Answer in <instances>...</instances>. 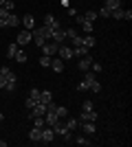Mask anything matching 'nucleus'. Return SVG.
Listing matches in <instances>:
<instances>
[{
  "instance_id": "nucleus-15",
  "label": "nucleus",
  "mask_w": 132,
  "mask_h": 147,
  "mask_svg": "<svg viewBox=\"0 0 132 147\" xmlns=\"http://www.w3.org/2000/svg\"><path fill=\"white\" fill-rule=\"evenodd\" d=\"M77 119H79V123H82V121H97V112H95V110H88V112H84V110H82Z\"/></svg>"
},
{
  "instance_id": "nucleus-29",
  "label": "nucleus",
  "mask_w": 132,
  "mask_h": 147,
  "mask_svg": "<svg viewBox=\"0 0 132 147\" xmlns=\"http://www.w3.org/2000/svg\"><path fill=\"white\" fill-rule=\"evenodd\" d=\"M88 90H93V92H99V90H101V84H99L97 79H93L90 84H88Z\"/></svg>"
},
{
  "instance_id": "nucleus-24",
  "label": "nucleus",
  "mask_w": 132,
  "mask_h": 147,
  "mask_svg": "<svg viewBox=\"0 0 132 147\" xmlns=\"http://www.w3.org/2000/svg\"><path fill=\"white\" fill-rule=\"evenodd\" d=\"M55 114L60 119H66L68 117V108H66V105H55Z\"/></svg>"
},
{
  "instance_id": "nucleus-45",
  "label": "nucleus",
  "mask_w": 132,
  "mask_h": 147,
  "mask_svg": "<svg viewBox=\"0 0 132 147\" xmlns=\"http://www.w3.org/2000/svg\"><path fill=\"white\" fill-rule=\"evenodd\" d=\"M2 5H5V0H0V7H2Z\"/></svg>"
},
{
  "instance_id": "nucleus-40",
  "label": "nucleus",
  "mask_w": 132,
  "mask_h": 147,
  "mask_svg": "<svg viewBox=\"0 0 132 147\" xmlns=\"http://www.w3.org/2000/svg\"><path fill=\"white\" fill-rule=\"evenodd\" d=\"M77 90H82V92H86V90H88V86H86V81H84V79L77 84Z\"/></svg>"
},
{
  "instance_id": "nucleus-25",
  "label": "nucleus",
  "mask_w": 132,
  "mask_h": 147,
  "mask_svg": "<svg viewBox=\"0 0 132 147\" xmlns=\"http://www.w3.org/2000/svg\"><path fill=\"white\" fill-rule=\"evenodd\" d=\"M108 11H114V9H119L121 7V0H106V5H104Z\"/></svg>"
},
{
  "instance_id": "nucleus-8",
  "label": "nucleus",
  "mask_w": 132,
  "mask_h": 147,
  "mask_svg": "<svg viewBox=\"0 0 132 147\" xmlns=\"http://www.w3.org/2000/svg\"><path fill=\"white\" fill-rule=\"evenodd\" d=\"M53 138H55V132H53V127H51V125H44V127H42V143L46 145V143H51Z\"/></svg>"
},
{
  "instance_id": "nucleus-22",
  "label": "nucleus",
  "mask_w": 132,
  "mask_h": 147,
  "mask_svg": "<svg viewBox=\"0 0 132 147\" xmlns=\"http://www.w3.org/2000/svg\"><path fill=\"white\" fill-rule=\"evenodd\" d=\"M35 31H38V33H40V35L44 37V40H46V42H49V40H51V33H53V31H51L49 26H44V24H42V26H38V29H35Z\"/></svg>"
},
{
  "instance_id": "nucleus-14",
  "label": "nucleus",
  "mask_w": 132,
  "mask_h": 147,
  "mask_svg": "<svg viewBox=\"0 0 132 147\" xmlns=\"http://www.w3.org/2000/svg\"><path fill=\"white\" fill-rule=\"evenodd\" d=\"M18 88V75L16 73H11V77L7 79V84H5V90H9V92H13Z\"/></svg>"
},
{
  "instance_id": "nucleus-1",
  "label": "nucleus",
  "mask_w": 132,
  "mask_h": 147,
  "mask_svg": "<svg viewBox=\"0 0 132 147\" xmlns=\"http://www.w3.org/2000/svg\"><path fill=\"white\" fill-rule=\"evenodd\" d=\"M0 26L2 29L5 26H11V29L20 26V16H16L13 11H7L5 7H0Z\"/></svg>"
},
{
  "instance_id": "nucleus-4",
  "label": "nucleus",
  "mask_w": 132,
  "mask_h": 147,
  "mask_svg": "<svg viewBox=\"0 0 132 147\" xmlns=\"http://www.w3.org/2000/svg\"><path fill=\"white\" fill-rule=\"evenodd\" d=\"M29 42H31V31L22 29L18 33V37H16V44H18V46H24V44H29Z\"/></svg>"
},
{
  "instance_id": "nucleus-31",
  "label": "nucleus",
  "mask_w": 132,
  "mask_h": 147,
  "mask_svg": "<svg viewBox=\"0 0 132 147\" xmlns=\"http://www.w3.org/2000/svg\"><path fill=\"white\" fill-rule=\"evenodd\" d=\"M84 20H88V22H95V20H97V11H86V13H84Z\"/></svg>"
},
{
  "instance_id": "nucleus-21",
  "label": "nucleus",
  "mask_w": 132,
  "mask_h": 147,
  "mask_svg": "<svg viewBox=\"0 0 132 147\" xmlns=\"http://www.w3.org/2000/svg\"><path fill=\"white\" fill-rule=\"evenodd\" d=\"M90 51L86 49V46H73V57H84V55H88Z\"/></svg>"
},
{
  "instance_id": "nucleus-44",
  "label": "nucleus",
  "mask_w": 132,
  "mask_h": 147,
  "mask_svg": "<svg viewBox=\"0 0 132 147\" xmlns=\"http://www.w3.org/2000/svg\"><path fill=\"white\" fill-rule=\"evenodd\" d=\"M2 121H5V114H2V112H0V123H2Z\"/></svg>"
},
{
  "instance_id": "nucleus-5",
  "label": "nucleus",
  "mask_w": 132,
  "mask_h": 147,
  "mask_svg": "<svg viewBox=\"0 0 132 147\" xmlns=\"http://www.w3.org/2000/svg\"><path fill=\"white\" fill-rule=\"evenodd\" d=\"M57 57H62L64 61H66V59H70V57H73V46L60 44V49H57Z\"/></svg>"
},
{
  "instance_id": "nucleus-27",
  "label": "nucleus",
  "mask_w": 132,
  "mask_h": 147,
  "mask_svg": "<svg viewBox=\"0 0 132 147\" xmlns=\"http://www.w3.org/2000/svg\"><path fill=\"white\" fill-rule=\"evenodd\" d=\"M31 121H33V127H40V129H42L44 125H46V121H44V117H33Z\"/></svg>"
},
{
  "instance_id": "nucleus-41",
  "label": "nucleus",
  "mask_w": 132,
  "mask_h": 147,
  "mask_svg": "<svg viewBox=\"0 0 132 147\" xmlns=\"http://www.w3.org/2000/svg\"><path fill=\"white\" fill-rule=\"evenodd\" d=\"M123 20H132V9H123Z\"/></svg>"
},
{
  "instance_id": "nucleus-19",
  "label": "nucleus",
  "mask_w": 132,
  "mask_h": 147,
  "mask_svg": "<svg viewBox=\"0 0 132 147\" xmlns=\"http://www.w3.org/2000/svg\"><path fill=\"white\" fill-rule=\"evenodd\" d=\"M53 101V92L51 90H40V103H51Z\"/></svg>"
},
{
  "instance_id": "nucleus-33",
  "label": "nucleus",
  "mask_w": 132,
  "mask_h": 147,
  "mask_svg": "<svg viewBox=\"0 0 132 147\" xmlns=\"http://www.w3.org/2000/svg\"><path fill=\"white\" fill-rule=\"evenodd\" d=\"M29 97H31L33 101H40V88H31V92H29Z\"/></svg>"
},
{
  "instance_id": "nucleus-30",
  "label": "nucleus",
  "mask_w": 132,
  "mask_h": 147,
  "mask_svg": "<svg viewBox=\"0 0 132 147\" xmlns=\"http://www.w3.org/2000/svg\"><path fill=\"white\" fill-rule=\"evenodd\" d=\"M79 26H82V31H84V33H93V22H88V20H84V22H82Z\"/></svg>"
},
{
  "instance_id": "nucleus-12",
  "label": "nucleus",
  "mask_w": 132,
  "mask_h": 147,
  "mask_svg": "<svg viewBox=\"0 0 132 147\" xmlns=\"http://www.w3.org/2000/svg\"><path fill=\"white\" fill-rule=\"evenodd\" d=\"M51 68H53V70H55V73H62L64 70V59L62 57H51Z\"/></svg>"
},
{
  "instance_id": "nucleus-13",
  "label": "nucleus",
  "mask_w": 132,
  "mask_h": 147,
  "mask_svg": "<svg viewBox=\"0 0 132 147\" xmlns=\"http://www.w3.org/2000/svg\"><path fill=\"white\" fill-rule=\"evenodd\" d=\"M51 40L57 44H64V40H66V33H64V29H55L53 33H51Z\"/></svg>"
},
{
  "instance_id": "nucleus-18",
  "label": "nucleus",
  "mask_w": 132,
  "mask_h": 147,
  "mask_svg": "<svg viewBox=\"0 0 132 147\" xmlns=\"http://www.w3.org/2000/svg\"><path fill=\"white\" fill-rule=\"evenodd\" d=\"M44 121H46V125H51V127H53V125L60 121V117H57L55 112H46V114H44Z\"/></svg>"
},
{
  "instance_id": "nucleus-28",
  "label": "nucleus",
  "mask_w": 132,
  "mask_h": 147,
  "mask_svg": "<svg viewBox=\"0 0 132 147\" xmlns=\"http://www.w3.org/2000/svg\"><path fill=\"white\" fill-rule=\"evenodd\" d=\"M110 18H114V20H123V7H119V9L110 11Z\"/></svg>"
},
{
  "instance_id": "nucleus-3",
  "label": "nucleus",
  "mask_w": 132,
  "mask_h": 147,
  "mask_svg": "<svg viewBox=\"0 0 132 147\" xmlns=\"http://www.w3.org/2000/svg\"><path fill=\"white\" fill-rule=\"evenodd\" d=\"M57 49H60V44L51 40V42H46V44H44V46H42V49H40V51H42V55L55 57V55H57Z\"/></svg>"
},
{
  "instance_id": "nucleus-23",
  "label": "nucleus",
  "mask_w": 132,
  "mask_h": 147,
  "mask_svg": "<svg viewBox=\"0 0 132 147\" xmlns=\"http://www.w3.org/2000/svg\"><path fill=\"white\" fill-rule=\"evenodd\" d=\"M18 49H20L18 44H16V42H11V44H9V46H7V53H5V55L9 57V59H13V55L18 53Z\"/></svg>"
},
{
  "instance_id": "nucleus-42",
  "label": "nucleus",
  "mask_w": 132,
  "mask_h": 147,
  "mask_svg": "<svg viewBox=\"0 0 132 147\" xmlns=\"http://www.w3.org/2000/svg\"><path fill=\"white\" fill-rule=\"evenodd\" d=\"M75 22H77V24H82V22H84V13H82V16H75Z\"/></svg>"
},
{
  "instance_id": "nucleus-20",
  "label": "nucleus",
  "mask_w": 132,
  "mask_h": 147,
  "mask_svg": "<svg viewBox=\"0 0 132 147\" xmlns=\"http://www.w3.org/2000/svg\"><path fill=\"white\" fill-rule=\"evenodd\" d=\"M64 125H66V127L73 132L75 127H79V119H75V117H66V123H64Z\"/></svg>"
},
{
  "instance_id": "nucleus-9",
  "label": "nucleus",
  "mask_w": 132,
  "mask_h": 147,
  "mask_svg": "<svg viewBox=\"0 0 132 147\" xmlns=\"http://www.w3.org/2000/svg\"><path fill=\"white\" fill-rule=\"evenodd\" d=\"M79 125H82V129H84V134H86V136H93L95 132H97V125H95V121H82Z\"/></svg>"
},
{
  "instance_id": "nucleus-6",
  "label": "nucleus",
  "mask_w": 132,
  "mask_h": 147,
  "mask_svg": "<svg viewBox=\"0 0 132 147\" xmlns=\"http://www.w3.org/2000/svg\"><path fill=\"white\" fill-rule=\"evenodd\" d=\"M44 26H49L51 31H55V29H62V26H60V20L55 18V16H44Z\"/></svg>"
},
{
  "instance_id": "nucleus-34",
  "label": "nucleus",
  "mask_w": 132,
  "mask_h": 147,
  "mask_svg": "<svg viewBox=\"0 0 132 147\" xmlns=\"http://www.w3.org/2000/svg\"><path fill=\"white\" fill-rule=\"evenodd\" d=\"M97 18H110V11H108L106 7H101L99 11H97Z\"/></svg>"
},
{
  "instance_id": "nucleus-16",
  "label": "nucleus",
  "mask_w": 132,
  "mask_h": 147,
  "mask_svg": "<svg viewBox=\"0 0 132 147\" xmlns=\"http://www.w3.org/2000/svg\"><path fill=\"white\" fill-rule=\"evenodd\" d=\"M11 68H7V66H2L0 68V88H5V84H7V79H9V77H11Z\"/></svg>"
},
{
  "instance_id": "nucleus-11",
  "label": "nucleus",
  "mask_w": 132,
  "mask_h": 147,
  "mask_svg": "<svg viewBox=\"0 0 132 147\" xmlns=\"http://www.w3.org/2000/svg\"><path fill=\"white\" fill-rule=\"evenodd\" d=\"M95 44H97V40H95L90 33H86V35H82V46H86L88 51H93L95 49Z\"/></svg>"
},
{
  "instance_id": "nucleus-32",
  "label": "nucleus",
  "mask_w": 132,
  "mask_h": 147,
  "mask_svg": "<svg viewBox=\"0 0 132 147\" xmlns=\"http://www.w3.org/2000/svg\"><path fill=\"white\" fill-rule=\"evenodd\" d=\"M75 143H77V145H84V147H86V145H90L88 136H77V138H75Z\"/></svg>"
},
{
  "instance_id": "nucleus-43",
  "label": "nucleus",
  "mask_w": 132,
  "mask_h": 147,
  "mask_svg": "<svg viewBox=\"0 0 132 147\" xmlns=\"http://www.w3.org/2000/svg\"><path fill=\"white\" fill-rule=\"evenodd\" d=\"M0 147H7V141H0Z\"/></svg>"
},
{
  "instance_id": "nucleus-10",
  "label": "nucleus",
  "mask_w": 132,
  "mask_h": 147,
  "mask_svg": "<svg viewBox=\"0 0 132 147\" xmlns=\"http://www.w3.org/2000/svg\"><path fill=\"white\" fill-rule=\"evenodd\" d=\"M90 64H93V57H90V55H84V57H79L77 68H79L82 73H86V70H90Z\"/></svg>"
},
{
  "instance_id": "nucleus-35",
  "label": "nucleus",
  "mask_w": 132,
  "mask_h": 147,
  "mask_svg": "<svg viewBox=\"0 0 132 147\" xmlns=\"http://www.w3.org/2000/svg\"><path fill=\"white\" fill-rule=\"evenodd\" d=\"M90 68H93V73H95V75L101 73V61H93V64H90Z\"/></svg>"
},
{
  "instance_id": "nucleus-26",
  "label": "nucleus",
  "mask_w": 132,
  "mask_h": 147,
  "mask_svg": "<svg viewBox=\"0 0 132 147\" xmlns=\"http://www.w3.org/2000/svg\"><path fill=\"white\" fill-rule=\"evenodd\" d=\"M13 59L18 61V64H24V61H26V53H24L22 49H18V53L13 55Z\"/></svg>"
},
{
  "instance_id": "nucleus-7",
  "label": "nucleus",
  "mask_w": 132,
  "mask_h": 147,
  "mask_svg": "<svg viewBox=\"0 0 132 147\" xmlns=\"http://www.w3.org/2000/svg\"><path fill=\"white\" fill-rule=\"evenodd\" d=\"M20 22H22V26H24L26 31H33V29H35V18H33L31 13L22 16V18H20Z\"/></svg>"
},
{
  "instance_id": "nucleus-36",
  "label": "nucleus",
  "mask_w": 132,
  "mask_h": 147,
  "mask_svg": "<svg viewBox=\"0 0 132 147\" xmlns=\"http://www.w3.org/2000/svg\"><path fill=\"white\" fill-rule=\"evenodd\" d=\"M40 66H51V57L49 55H42V57H40Z\"/></svg>"
},
{
  "instance_id": "nucleus-37",
  "label": "nucleus",
  "mask_w": 132,
  "mask_h": 147,
  "mask_svg": "<svg viewBox=\"0 0 132 147\" xmlns=\"http://www.w3.org/2000/svg\"><path fill=\"white\" fill-rule=\"evenodd\" d=\"M35 103H38V101H33L31 97H26V99H24V105H26V110H31V108H33Z\"/></svg>"
},
{
  "instance_id": "nucleus-2",
  "label": "nucleus",
  "mask_w": 132,
  "mask_h": 147,
  "mask_svg": "<svg viewBox=\"0 0 132 147\" xmlns=\"http://www.w3.org/2000/svg\"><path fill=\"white\" fill-rule=\"evenodd\" d=\"M53 132H55V136H62L64 141H73V132H70V129L62 123V119H60V121L53 125Z\"/></svg>"
},
{
  "instance_id": "nucleus-39",
  "label": "nucleus",
  "mask_w": 132,
  "mask_h": 147,
  "mask_svg": "<svg viewBox=\"0 0 132 147\" xmlns=\"http://www.w3.org/2000/svg\"><path fill=\"white\" fill-rule=\"evenodd\" d=\"M82 110H84V112H88V110H95V108H93V101H84V103H82Z\"/></svg>"
},
{
  "instance_id": "nucleus-17",
  "label": "nucleus",
  "mask_w": 132,
  "mask_h": 147,
  "mask_svg": "<svg viewBox=\"0 0 132 147\" xmlns=\"http://www.w3.org/2000/svg\"><path fill=\"white\" fill-rule=\"evenodd\" d=\"M29 138H31L33 143H42V129H40V127H33L31 132H29Z\"/></svg>"
},
{
  "instance_id": "nucleus-38",
  "label": "nucleus",
  "mask_w": 132,
  "mask_h": 147,
  "mask_svg": "<svg viewBox=\"0 0 132 147\" xmlns=\"http://www.w3.org/2000/svg\"><path fill=\"white\" fill-rule=\"evenodd\" d=\"M7 9V11H13V9H16V5H13V0H5V5H2Z\"/></svg>"
}]
</instances>
